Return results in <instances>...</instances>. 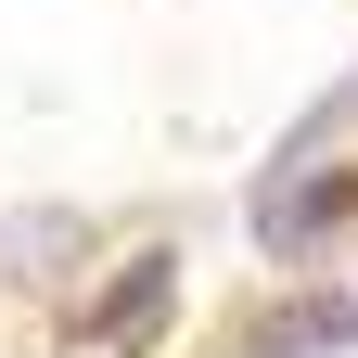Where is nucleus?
<instances>
[{"instance_id": "1", "label": "nucleus", "mask_w": 358, "mask_h": 358, "mask_svg": "<svg viewBox=\"0 0 358 358\" xmlns=\"http://www.w3.org/2000/svg\"><path fill=\"white\" fill-rule=\"evenodd\" d=\"M320 345H358V294H294L256 320V358H320Z\"/></svg>"}, {"instance_id": "2", "label": "nucleus", "mask_w": 358, "mask_h": 358, "mask_svg": "<svg viewBox=\"0 0 358 358\" xmlns=\"http://www.w3.org/2000/svg\"><path fill=\"white\" fill-rule=\"evenodd\" d=\"M333 217H358V166H345V179H307V192H268V205H256V231L282 243V256H307Z\"/></svg>"}, {"instance_id": "3", "label": "nucleus", "mask_w": 358, "mask_h": 358, "mask_svg": "<svg viewBox=\"0 0 358 358\" xmlns=\"http://www.w3.org/2000/svg\"><path fill=\"white\" fill-rule=\"evenodd\" d=\"M154 320H166V256H141V268L115 282V307H103V333H115V345H141Z\"/></svg>"}]
</instances>
